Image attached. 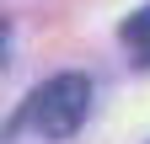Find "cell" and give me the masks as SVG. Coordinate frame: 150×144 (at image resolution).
<instances>
[{"label":"cell","instance_id":"obj_1","mask_svg":"<svg viewBox=\"0 0 150 144\" xmlns=\"http://www.w3.org/2000/svg\"><path fill=\"white\" fill-rule=\"evenodd\" d=\"M86 112H91V80L75 75V69L43 80L32 91V101H27V117H32V128L43 139H70L86 123Z\"/></svg>","mask_w":150,"mask_h":144},{"label":"cell","instance_id":"obj_2","mask_svg":"<svg viewBox=\"0 0 150 144\" xmlns=\"http://www.w3.org/2000/svg\"><path fill=\"white\" fill-rule=\"evenodd\" d=\"M123 43H129V48H139V59L150 64V6L134 11V16L123 22Z\"/></svg>","mask_w":150,"mask_h":144}]
</instances>
